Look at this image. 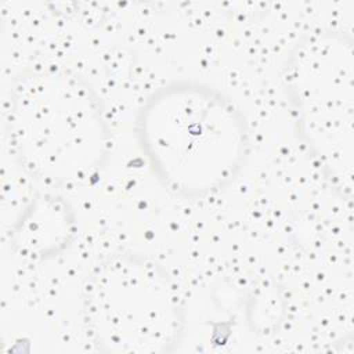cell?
<instances>
[{"label":"cell","mask_w":354,"mask_h":354,"mask_svg":"<svg viewBox=\"0 0 354 354\" xmlns=\"http://www.w3.org/2000/svg\"><path fill=\"white\" fill-rule=\"evenodd\" d=\"M140 124L144 149L158 174L188 195L223 187L243 158L242 119L210 88L167 87L149 101Z\"/></svg>","instance_id":"cell-1"},{"label":"cell","mask_w":354,"mask_h":354,"mask_svg":"<svg viewBox=\"0 0 354 354\" xmlns=\"http://www.w3.org/2000/svg\"><path fill=\"white\" fill-rule=\"evenodd\" d=\"M55 80L19 90L14 124L21 152L37 169L66 176L87 166L100 151L98 115L82 95Z\"/></svg>","instance_id":"cell-2"}]
</instances>
